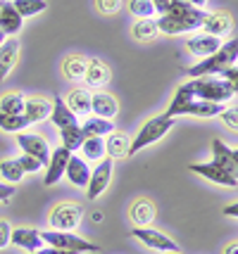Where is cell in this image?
<instances>
[{
	"label": "cell",
	"mask_w": 238,
	"mask_h": 254,
	"mask_svg": "<svg viewBox=\"0 0 238 254\" xmlns=\"http://www.w3.org/2000/svg\"><path fill=\"white\" fill-rule=\"evenodd\" d=\"M17 162L22 164V169H24V174H36V171H41L43 169V164L36 159V157H31V155H26V152H22V155L17 157Z\"/></svg>",
	"instance_id": "obj_36"
},
{
	"label": "cell",
	"mask_w": 238,
	"mask_h": 254,
	"mask_svg": "<svg viewBox=\"0 0 238 254\" xmlns=\"http://www.w3.org/2000/svg\"><path fill=\"white\" fill-rule=\"evenodd\" d=\"M231 157H234V164H236V169H238V147L236 150H231Z\"/></svg>",
	"instance_id": "obj_47"
},
{
	"label": "cell",
	"mask_w": 238,
	"mask_h": 254,
	"mask_svg": "<svg viewBox=\"0 0 238 254\" xmlns=\"http://www.w3.org/2000/svg\"><path fill=\"white\" fill-rule=\"evenodd\" d=\"M131 33H134V38H138V41H153L159 31H158V24L153 22V19H138L134 24Z\"/></svg>",
	"instance_id": "obj_34"
},
{
	"label": "cell",
	"mask_w": 238,
	"mask_h": 254,
	"mask_svg": "<svg viewBox=\"0 0 238 254\" xmlns=\"http://www.w3.org/2000/svg\"><path fill=\"white\" fill-rule=\"evenodd\" d=\"M10 235H12V226L10 221L0 219V250H5L10 245Z\"/></svg>",
	"instance_id": "obj_40"
},
{
	"label": "cell",
	"mask_w": 238,
	"mask_h": 254,
	"mask_svg": "<svg viewBox=\"0 0 238 254\" xmlns=\"http://www.w3.org/2000/svg\"><path fill=\"white\" fill-rule=\"evenodd\" d=\"M65 176L72 186L77 188H86L88 186V178H91V169H88V162L83 157H77V155H69V162H67V171Z\"/></svg>",
	"instance_id": "obj_15"
},
{
	"label": "cell",
	"mask_w": 238,
	"mask_h": 254,
	"mask_svg": "<svg viewBox=\"0 0 238 254\" xmlns=\"http://www.w3.org/2000/svg\"><path fill=\"white\" fill-rule=\"evenodd\" d=\"M50 102H53V110H50V122L55 124L57 128H65V126H74V124H79V117L69 110L67 102L60 98V95H55Z\"/></svg>",
	"instance_id": "obj_20"
},
{
	"label": "cell",
	"mask_w": 238,
	"mask_h": 254,
	"mask_svg": "<svg viewBox=\"0 0 238 254\" xmlns=\"http://www.w3.org/2000/svg\"><path fill=\"white\" fill-rule=\"evenodd\" d=\"M12 5L17 7V12L22 14L24 19L48 10V0H12Z\"/></svg>",
	"instance_id": "obj_33"
},
{
	"label": "cell",
	"mask_w": 238,
	"mask_h": 254,
	"mask_svg": "<svg viewBox=\"0 0 238 254\" xmlns=\"http://www.w3.org/2000/svg\"><path fill=\"white\" fill-rule=\"evenodd\" d=\"M129 135L126 133H107V138H105V155L110 157V159H117V157H129Z\"/></svg>",
	"instance_id": "obj_23"
},
{
	"label": "cell",
	"mask_w": 238,
	"mask_h": 254,
	"mask_svg": "<svg viewBox=\"0 0 238 254\" xmlns=\"http://www.w3.org/2000/svg\"><path fill=\"white\" fill-rule=\"evenodd\" d=\"M153 5H155V12H158V14H167L171 0H153Z\"/></svg>",
	"instance_id": "obj_43"
},
{
	"label": "cell",
	"mask_w": 238,
	"mask_h": 254,
	"mask_svg": "<svg viewBox=\"0 0 238 254\" xmlns=\"http://www.w3.org/2000/svg\"><path fill=\"white\" fill-rule=\"evenodd\" d=\"M112 181V159L110 157H102L98 166L91 171V178H88V186H86V197L88 199H98L107 190Z\"/></svg>",
	"instance_id": "obj_7"
},
{
	"label": "cell",
	"mask_w": 238,
	"mask_h": 254,
	"mask_svg": "<svg viewBox=\"0 0 238 254\" xmlns=\"http://www.w3.org/2000/svg\"><path fill=\"white\" fill-rule=\"evenodd\" d=\"M17 60H19V41L17 38H5V43L0 45V81H5L10 76Z\"/></svg>",
	"instance_id": "obj_19"
},
{
	"label": "cell",
	"mask_w": 238,
	"mask_h": 254,
	"mask_svg": "<svg viewBox=\"0 0 238 254\" xmlns=\"http://www.w3.org/2000/svg\"><path fill=\"white\" fill-rule=\"evenodd\" d=\"M188 2H191V5H195V7H200V10L207 5V0H188Z\"/></svg>",
	"instance_id": "obj_46"
},
{
	"label": "cell",
	"mask_w": 238,
	"mask_h": 254,
	"mask_svg": "<svg viewBox=\"0 0 238 254\" xmlns=\"http://www.w3.org/2000/svg\"><path fill=\"white\" fill-rule=\"evenodd\" d=\"M17 145L22 147V152H26V155L36 157L41 164L46 166L48 159H50V145H48V140L43 138V135H38V133H17Z\"/></svg>",
	"instance_id": "obj_8"
},
{
	"label": "cell",
	"mask_w": 238,
	"mask_h": 254,
	"mask_svg": "<svg viewBox=\"0 0 238 254\" xmlns=\"http://www.w3.org/2000/svg\"><path fill=\"white\" fill-rule=\"evenodd\" d=\"M83 219V207L79 202H60L50 209L48 223L55 231H74Z\"/></svg>",
	"instance_id": "obj_5"
},
{
	"label": "cell",
	"mask_w": 238,
	"mask_h": 254,
	"mask_svg": "<svg viewBox=\"0 0 238 254\" xmlns=\"http://www.w3.org/2000/svg\"><path fill=\"white\" fill-rule=\"evenodd\" d=\"M129 12L138 17V19H150L153 14H155V5H153V0H129Z\"/></svg>",
	"instance_id": "obj_35"
},
{
	"label": "cell",
	"mask_w": 238,
	"mask_h": 254,
	"mask_svg": "<svg viewBox=\"0 0 238 254\" xmlns=\"http://www.w3.org/2000/svg\"><path fill=\"white\" fill-rule=\"evenodd\" d=\"M31 124L26 122V117L24 114H5V112H0V128L5 133H19L24 128H29Z\"/></svg>",
	"instance_id": "obj_32"
},
{
	"label": "cell",
	"mask_w": 238,
	"mask_h": 254,
	"mask_svg": "<svg viewBox=\"0 0 238 254\" xmlns=\"http://www.w3.org/2000/svg\"><path fill=\"white\" fill-rule=\"evenodd\" d=\"M222 76H224V81L234 88V93H238V64H231L229 69H224Z\"/></svg>",
	"instance_id": "obj_39"
},
{
	"label": "cell",
	"mask_w": 238,
	"mask_h": 254,
	"mask_svg": "<svg viewBox=\"0 0 238 254\" xmlns=\"http://www.w3.org/2000/svg\"><path fill=\"white\" fill-rule=\"evenodd\" d=\"M224 254H238V240H234V243H229L227 247H224Z\"/></svg>",
	"instance_id": "obj_45"
},
{
	"label": "cell",
	"mask_w": 238,
	"mask_h": 254,
	"mask_svg": "<svg viewBox=\"0 0 238 254\" xmlns=\"http://www.w3.org/2000/svg\"><path fill=\"white\" fill-rule=\"evenodd\" d=\"M81 152H83L86 162H100L105 157V138H100V135L86 138L83 145H81Z\"/></svg>",
	"instance_id": "obj_28"
},
{
	"label": "cell",
	"mask_w": 238,
	"mask_h": 254,
	"mask_svg": "<svg viewBox=\"0 0 238 254\" xmlns=\"http://www.w3.org/2000/svg\"><path fill=\"white\" fill-rule=\"evenodd\" d=\"M41 238H43V243L50 245V247H57V250H69V252H77V254H83V252H100V247L91 240H86V238H79V235H74L72 231H43L41 233Z\"/></svg>",
	"instance_id": "obj_4"
},
{
	"label": "cell",
	"mask_w": 238,
	"mask_h": 254,
	"mask_svg": "<svg viewBox=\"0 0 238 254\" xmlns=\"http://www.w3.org/2000/svg\"><path fill=\"white\" fill-rule=\"evenodd\" d=\"M10 243L14 247H19L24 252H36V250H41L43 247V238H41V231H36V228H12V235H10Z\"/></svg>",
	"instance_id": "obj_14"
},
{
	"label": "cell",
	"mask_w": 238,
	"mask_h": 254,
	"mask_svg": "<svg viewBox=\"0 0 238 254\" xmlns=\"http://www.w3.org/2000/svg\"><path fill=\"white\" fill-rule=\"evenodd\" d=\"M110 78H112L110 66L105 64L102 60H98V57L88 60L86 74H83V81H86V86H88V88H102V86H107V81H110Z\"/></svg>",
	"instance_id": "obj_16"
},
{
	"label": "cell",
	"mask_w": 238,
	"mask_h": 254,
	"mask_svg": "<svg viewBox=\"0 0 238 254\" xmlns=\"http://www.w3.org/2000/svg\"><path fill=\"white\" fill-rule=\"evenodd\" d=\"M167 254H176V252H167Z\"/></svg>",
	"instance_id": "obj_49"
},
{
	"label": "cell",
	"mask_w": 238,
	"mask_h": 254,
	"mask_svg": "<svg viewBox=\"0 0 238 254\" xmlns=\"http://www.w3.org/2000/svg\"><path fill=\"white\" fill-rule=\"evenodd\" d=\"M158 31L167 33V36H179V33H188L191 31V26L181 19H176V17H171V14H159L158 22Z\"/></svg>",
	"instance_id": "obj_29"
},
{
	"label": "cell",
	"mask_w": 238,
	"mask_h": 254,
	"mask_svg": "<svg viewBox=\"0 0 238 254\" xmlns=\"http://www.w3.org/2000/svg\"><path fill=\"white\" fill-rule=\"evenodd\" d=\"M212 162L238 178V169H236V164H234V157H231V147H229L224 140H219V138L212 140Z\"/></svg>",
	"instance_id": "obj_22"
},
{
	"label": "cell",
	"mask_w": 238,
	"mask_h": 254,
	"mask_svg": "<svg viewBox=\"0 0 238 254\" xmlns=\"http://www.w3.org/2000/svg\"><path fill=\"white\" fill-rule=\"evenodd\" d=\"M122 0H95V7H98V12H102V14H117V12L122 10Z\"/></svg>",
	"instance_id": "obj_37"
},
{
	"label": "cell",
	"mask_w": 238,
	"mask_h": 254,
	"mask_svg": "<svg viewBox=\"0 0 238 254\" xmlns=\"http://www.w3.org/2000/svg\"><path fill=\"white\" fill-rule=\"evenodd\" d=\"M50 110H53V102H48V98L34 95V98L24 100V117H26L29 124L46 122L48 117H50Z\"/></svg>",
	"instance_id": "obj_18"
},
{
	"label": "cell",
	"mask_w": 238,
	"mask_h": 254,
	"mask_svg": "<svg viewBox=\"0 0 238 254\" xmlns=\"http://www.w3.org/2000/svg\"><path fill=\"white\" fill-rule=\"evenodd\" d=\"M69 152L67 147H55L53 152H50V159H48V171H46V178H43V183L46 186H55L60 183V178L65 176V171H67V162H69Z\"/></svg>",
	"instance_id": "obj_10"
},
{
	"label": "cell",
	"mask_w": 238,
	"mask_h": 254,
	"mask_svg": "<svg viewBox=\"0 0 238 254\" xmlns=\"http://www.w3.org/2000/svg\"><path fill=\"white\" fill-rule=\"evenodd\" d=\"M65 102H67V107L74 112L77 117H79V114H88V112H91V90L74 88L67 95V100H65Z\"/></svg>",
	"instance_id": "obj_24"
},
{
	"label": "cell",
	"mask_w": 238,
	"mask_h": 254,
	"mask_svg": "<svg viewBox=\"0 0 238 254\" xmlns=\"http://www.w3.org/2000/svg\"><path fill=\"white\" fill-rule=\"evenodd\" d=\"M131 238H136L141 243L150 247V250H155V252H176V243L167 238L164 233L155 231V228H148V226H136V228H131Z\"/></svg>",
	"instance_id": "obj_6"
},
{
	"label": "cell",
	"mask_w": 238,
	"mask_h": 254,
	"mask_svg": "<svg viewBox=\"0 0 238 254\" xmlns=\"http://www.w3.org/2000/svg\"><path fill=\"white\" fill-rule=\"evenodd\" d=\"M91 112H93V117L114 119L117 112H119V105H117V100H114L110 93L98 90V93H91Z\"/></svg>",
	"instance_id": "obj_17"
},
{
	"label": "cell",
	"mask_w": 238,
	"mask_h": 254,
	"mask_svg": "<svg viewBox=\"0 0 238 254\" xmlns=\"http://www.w3.org/2000/svg\"><path fill=\"white\" fill-rule=\"evenodd\" d=\"M24 17L12 5V0H0V31L5 36H17L22 31Z\"/></svg>",
	"instance_id": "obj_12"
},
{
	"label": "cell",
	"mask_w": 238,
	"mask_h": 254,
	"mask_svg": "<svg viewBox=\"0 0 238 254\" xmlns=\"http://www.w3.org/2000/svg\"><path fill=\"white\" fill-rule=\"evenodd\" d=\"M219 45H222V38L200 31V33H195V36H191V38L186 41V50H188L193 57H210Z\"/></svg>",
	"instance_id": "obj_13"
},
{
	"label": "cell",
	"mask_w": 238,
	"mask_h": 254,
	"mask_svg": "<svg viewBox=\"0 0 238 254\" xmlns=\"http://www.w3.org/2000/svg\"><path fill=\"white\" fill-rule=\"evenodd\" d=\"M219 117H222V122L227 124L229 128L238 131V107H224Z\"/></svg>",
	"instance_id": "obj_38"
},
{
	"label": "cell",
	"mask_w": 238,
	"mask_h": 254,
	"mask_svg": "<svg viewBox=\"0 0 238 254\" xmlns=\"http://www.w3.org/2000/svg\"><path fill=\"white\" fill-rule=\"evenodd\" d=\"M222 214H224V216H229V219H238V202L227 204V207L222 209Z\"/></svg>",
	"instance_id": "obj_44"
},
{
	"label": "cell",
	"mask_w": 238,
	"mask_h": 254,
	"mask_svg": "<svg viewBox=\"0 0 238 254\" xmlns=\"http://www.w3.org/2000/svg\"><path fill=\"white\" fill-rule=\"evenodd\" d=\"M86 66H88V60L81 55H72L65 60V64H62V74L69 78V81H79L83 78L86 74Z\"/></svg>",
	"instance_id": "obj_27"
},
{
	"label": "cell",
	"mask_w": 238,
	"mask_h": 254,
	"mask_svg": "<svg viewBox=\"0 0 238 254\" xmlns=\"http://www.w3.org/2000/svg\"><path fill=\"white\" fill-rule=\"evenodd\" d=\"M181 86L191 93L193 98L207 100V102H219V105H227L229 100L236 95L234 88L224 78H215V76H195L191 81L181 83Z\"/></svg>",
	"instance_id": "obj_2"
},
{
	"label": "cell",
	"mask_w": 238,
	"mask_h": 254,
	"mask_svg": "<svg viewBox=\"0 0 238 254\" xmlns=\"http://www.w3.org/2000/svg\"><path fill=\"white\" fill-rule=\"evenodd\" d=\"M238 62V38H231L227 43H222L210 57H203L198 64L188 66V76H210V74H222L224 69Z\"/></svg>",
	"instance_id": "obj_1"
},
{
	"label": "cell",
	"mask_w": 238,
	"mask_h": 254,
	"mask_svg": "<svg viewBox=\"0 0 238 254\" xmlns=\"http://www.w3.org/2000/svg\"><path fill=\"white\" fill-rule=\"evenodd\" d=\"M231 29H234V19H231V14L227 10H217L212 14H205L203 26H200V31L210 33V36H217V38L229 36Z\"/></svg>",
	"instance_id": "obj_11"
},
{
	"label": "cell",
	"mask_w": 238,
	"mask_h": 254,
	"mask_svg": "<svg viewBox=\"0 0 238 254\" xmlns=\"http://www.w3.org/2000/svg\"><path fill=\"white\" fill-rule=\"evenodd\" d=\"M12 197H14L12 183H0V202H10Z\"/></svg>",
	"instance_id": "obj_41"
},
{
	"label": "cell",
	"mask_w": 238,
	"mask_h": 254,
	"mask_svg": "<svg viewBox=\"0 0 238 254\" xmlns=\"http://www.w3.org/2000/svg\"><path fill=\"white\" fill-rule=\"evenodd\" d=\"M5 38H7V36H5V33H2V31H0V45H2V43H5Z\"/></svg>",
	"instance_id": "obj_48"
},
{
	"label": "cell",
	"mask_w": 238,
	"mask_h": 254,
	"mask_svg": "<svg viewBox=\"0 0 238 254\" xmlns=\"http://www.w3.org/2000/svg\"><path fill=\"white\" fill-rule=\"evenodd\" d=\"M60 138H62V147H67L69 152L81 150V145H83V140H86V135H83V131H81L79 124L60 128Z\"/></svg>",
	"instance_id": "obj_26"
},
{
	"label": "cell",
	"mask_w": 238,
	"mask_h": 254,
	"mask_svg": "<svg viewBox=\"0 0 238 254\" xmlns=\"http://www.w3.org/2000/svg\"><path fill=\"white\" fill-rule=\"evenodd\" d=\"M29 254H77V252H69V250H57V247L43 245L41 250H36V252H29Z\"/></svg>",
	"instance_id": "obj_42"
},
{
	"label": "cell",
	"mask_w": 238,
	"mask_h": 254,
	"mask_svg": "<svg viewBox=\"0 0 238 254\" xmlns=\"http://www.w3.org/2000/svg\"><path fill=\"white\" fill-rule=\"evenodd\" d=\"M24 95L22 93H2L0 95V112L5 114H24Z\"/></svg>",
	"instance_id": "obj_30"
},
{
	"label": "cell",
	"mask_w": 238,
	"mask_h": 254,
	"mask_svg": "<svg viewBox=\"0 0 238 254\" xmlns=\"http://www.w3.org/2000/svg\"><path fill=\"white\" fill-rule=\"evenodd\" d=\"M129 219L134 221V226H150L155 221V204L150 199L141 197L129 207Z\"/></svg>",
	"instance_id": "obj_21"
},
{
	"label": "cell",
	"mask_w": 238,
	"mask_h": 254,
	"mask_svg": "<svg viewBox=\"0 0 238 254\" xmlns=\"http://www.w3.org/2000/svg\"><path fill=\"white\" fill-rule=\"evenodd\" d=\"M0 176L5 178V183H19L26 174L17 159H0Z\"/></svg>",
	"instance_id": "obj_31"
},
{
	"label": "cell",
	"mask_w": 238,
	"mask_h": 254,
	"mask_svg": "<svg viewBox=\"0 0 238 254\" xmlns=\"http://www.w3.org/2000/svg\"><path fill=\"white\" fill-rule=\"evenodd\" d=\"M188 171L193 174H198V176L207 178V181H212L217 186H227V188H236L238 186V178L234 174H229L224 171L222 166H217L215 162H205V164H188Z\"/></svg>",
	"instance_id": "obj_9"
},
{
	"label": "cell",
	"mask_w": 238,
	"mask_h": 254,
	"mask_svg": "<svg viewBox=\"0 0 238 254\" xmlns=\"http://www.w3.org/2000/svg\"><path fill=\"white\" fill-rule=\"evenodd\" d=\"M174 124H176L174 117H167V114H158V117L148 119V122L141 126V131L134 135L131 145H129V157H134L136 152H141L143 147H148V145L162 140V138L174 128Z\"/></svg>",
	"instance_id": "obj_3"
},
{
	"label": "cell",
	"mask_w": 238,
	"mask_h": 254,
	"mask_svg": "<svg viewBox=\"0 0 238 254\" xmlns=\"http://www.w3.org/2000/svg\"><path fill=\"white\" fill-rule=\"evenodd\" d=\"M81 131H83V135H86V138H93V135H100V138H105L107 133L114 131V124H112V119L88 117L86 122L81 124Z\"/></svg>",
	"instance_id": "obj_25"
}]
</instances>
